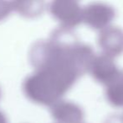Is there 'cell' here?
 Listing matches in <instances>:
<instances>
[{
  "label": "cell",
  "mask_w": 123,
  "mask_h": 123,
  "mask_svg": "<svg viewBox=\"0 0 123 123\" xmlns=\"http://www.w3.org/2000/svg\"><path fill=\"white\" fill-rule=\"evenodd\" d=\"M90 26L96 29L105 28L114 18L115 11L111 6L104 3H92L87 6L83 14Z\"/></svg>",
  "instance_id": "1"
},
{
  "label": "cell",
  "mask_w": 123,
  "mask_h": 123,
  "mask_svg": "<svg viewBox=\"0 0 123 123\" xmlns=\"http://www.w3.org/2000/svg\"><path fill=\"white\" fill-rule=\"evenodd\" d=\"M99 44L104 54L113 58L123 51V31L115 26L104 29L99 37Z\"/></svg>",
  "instance_id": "2"
},
{
  "label": "cell",
  "mask_w": 123,
  "mask_h": 123,
  "mask_svg": "<svg viewBox=\"0 0 123 123\" xmlns=\"http://www.w3.org/2000/svg\"><path fill=\"white\" fill-rule=\"evenodd\" d=\"M89 70H91V74L96 80L105 84H108L119 72L112 58L104 53L94 57Z\"/></svg>",
  "instance_id": "3"
},
{
  "label": "cell",
  "mask_w": 123,
  "mask_h": 123,
  "mask_svg": "<svg viewBox=\"0 0 123 123\" xmlns=\"http://www.w3.org/2000/svg\"><path fill=\"white\" fill-rule=\"evenodd\" d=\"M107 123H123V117H120V116L111 117L110 120L107 121Z\"/></svg>",
  "instance_id": "5"
},
{
  "label": "cell",
  "mask_w": 123,
  "mask_h": 123,
  "mask_svg": "<svg viewBox=\"0 0 123 123\" xmlns=\"http://www.w3.org/2000/svg\"><path fill=\"white\" fill-rule=\"evenodd\" d=\"M106 96L108 100L116 106L123 105V72L117 74L108 83Z\"/></svg>",
  "instance_id": "4"
}]
</instances>
